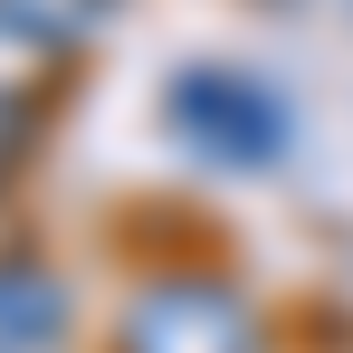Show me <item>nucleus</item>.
<instances>
[{"label":"nucleus","mask_w":353,"mask_h":353,"mask_svg":"<svg viewBox=\"0 0 353 353\" xmlns=\"http://www.w3.org/2000/svg\"><path fill=\"white\" fill-rule=\"evenodd\" d=\"M172 134L191 153L248 172V163H277L287 153V105L258 77H239V67H181L172 77Z\"/></svg>","instance_id":"obj_1"},{"label":"nucleus","mask_w":353,"mask_h":353,"mask_svg":"<svg viewBox=\"0 0 353 353\" xmlns=\"http://www.w3.org/2000/svg\"><path fill=\"white\" fill-rule=\"evenodd\" d=\"M124 353H248L258 325L230 287L210 277H153V287L124 296V325H115Z\"/></svg>","instance_id":"obj_2"},{"label":"nucleus","mask_w":353,"mask_h":353,"mask_svg":"<svg viewBox=\"0 0 353 353\" xmlns=\"http://www.w3.org/2000/svg\"><path fill=\"white\" fill-rule=\"evenodd\" d=\"M67 334V287L29 258H0V353H48Z\"/></svg>","instance_id":"obj_3"},{"label":"nucleus","mask_w":353,"mask_h":353,"mask_svg":"<svg viewBox=\"0 0 353 353\" xmlns=\"http://www.w3.org/2000/svg\"><path fill=\"white\" fill-rule=\"evenodd\" d=\"M0 19L29 29V39H48V48H86L115 19V0H0Z\"/></svg>","instance_id":"obj_4"},{"label":"nucleus","mask_w":353,"mask_h":353,"mask_svg":"<svg viewBox=\"0 0 353 353\" xmlns=\"http://www.w3.org/2000/svg\"><path fill=\"white\" fill-rule=\"evenodd\" d=\"M48 67H58V48H48V39H29V29H10V19H0V96H29V105H39Z\"/></svg>","instance_id":"obj_5"},{"label":"nucleus","mask_w":353,"mask_h":353,"mask_svg":"<svg viewBox=\"0 0 353 353\" xmlns=\"http://www.w3.org/2000/svg\"><path fill=\"white\" fill-rule=\"evenodd\" d=\"M29 134H39V105H29V96H0V181H10V163L29 153Z\"/></svg>","instance_id":"obj_6"}]
</instances>
